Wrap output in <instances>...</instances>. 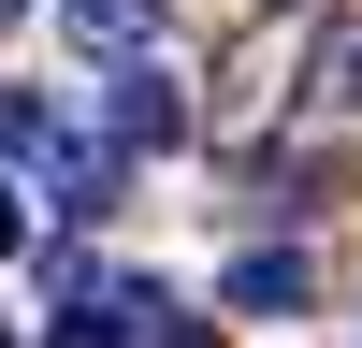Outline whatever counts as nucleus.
<instances>
[{"mask_svg": "<svg viewBox=\"0 0 362 348\" xmlns=\"http://www.w3.org/2000/svg\"><path fill=\"white\" fill-rule=\"evenodd\" d=\"M102 116H116V160H160V145H189V87L160 73V58H116V87H102Z\"/></svg>", "mask_w": 362, "mask_h": 348, "instance_id": "1", "label": "nucleus"}, {"mask_svg": "<svg viewBox=\"0 0 362 348\" xmlns=\"http://www.w3.org/2000/svg\"><path fill=\"white\" fill-rule=\"evenodd\" d=\"M218 305H232V319H305L319 276H305V247H247V261L218 276Z\"/></svg>", "mask_w": 362, "mask_h": 348, "instance_id": "2", "label": "nucleus"}, {"mask_svg": "<svg viewBox=\"0 0 362 348\" xmlns=\"http://www.w3.org/2000/svg\"><path fill=\"white\" fill-rule=\"evenodd\" d=\"M58 29H73L102 73H116V58H160V0H58Z\"/></svg>", "mask_w": 362, "mask_h": 348, "instance_id": "3", "label": "nucleus"}, {"mask_svg": "<svg viewBox=\"0 0 362 348\" xmlns=\"http://www.w3.org/2000/svg\"><path fill=\"white\" fill-rule=\"evenodd\" d=\"M319 87H334V102L362 116V29H348V44H334V58H319Z\"/></svg>", "mask_w": 362, "mask_h": 348, "instance_id": "4", "label": "nucleus"}, {"mask_svg": "<svg viewBox=\"0 0 362 348\" xmlns=\"http://www.w3.org/2000/svg\"><path fill=\"white\" fill-rule=\"evenodd\" d=\"M15 247H29V189L0 174V261H15Z\"/></svg>", "mask_w": 362, "mask_h": 348, "instance_id": "5", "label": "nucleus"}, {"mask_svg": "<svg viewBox=\"0 0 362 348\" xmlns=\"http://www.w3.org/2000/svg\"><path fill=\"white\" fill-rule=\"evenodd\" d=\"M145 348H218V334H203V319H160V334H145Z\"/></svg>", "mask_w": 362, "mask_h": 348, "instance_id": "6", "label": "nucleus"}, {"mask_svg": "<svg viewBox=\"0 0 362 348\" xmlns=\"http://www.w3.org/2000/svg\"><path fill=\"white\" fill-rule=\"evenodd\" d=\"M0 29H29V0H0Z\"/></svg>", "mask_w": 362, "mask_h": 348, "instance_id": "7", "label": "nucleus"}, {"mask_svg": "<svg viewBox=\"0 0 362 348\" xmlns=\"http://www.w3.org/2000/svg\"><path fill=\"white\" fill-rule=\"evenodd\" d=\"M0 348H15V319H0Z\"/></svg>", "mask_w": 362, "mask_h": 348, "instance_id": "8", "label": "nucleus"}]
</instances>
